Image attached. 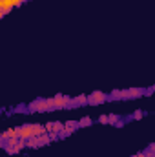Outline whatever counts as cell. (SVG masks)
<instances>
[{
    "label": "cell",
    "mask_w": 155,
    "mask_h": 157,
    "mask_svg": "<svg viewBox=\"0 0 155 157\" xmlns=\"http://www.w3.org/2000/svg\"><path fill=\"white\" fill-rule=\"evenodd\" d=\"M89 124H91V119H89V117L80 119V122H78V126H89Z\"/></svg>",
    "instance_id": "obj_8"
},
{
    "label": "cell",
    "mask_w": 155,
    "mask_h": 157,
    "mask_svg": "<svg viewBox=\"0 0 155 157\" xmlns=\"http://www.w3.org/2000/svg\"><path fill=\"white\" fill-rule=\"evenodd\" d=\"M9 2H11V4H13V7H15V6H20L24 0H9Z\"/></svg>",
    "instance_id": "obj_10"
},
{
    "label": "cell",
    "mask_w": 155,
    "mask_h": 157,
    "mask_svg": "<svg viewBox=\"0 0 155 157\" xmlns=\"http://www.w3.org/2000/svg\"><path fill=\"white\" fill-rule=\"evenodd\" d=\"M31 112H46V110H53V101L47 99V101H37L29 106Z\"/></svg>",
    "instance_id": "obj_2"
},
{
    "label": "cell",
    "mask_w": 155,
    "mask_h": 157,
    "mask_svg": "<svg viewBox=\"0 0 155 157\" xmlns=\"http://www.w3.org/2000/svg\"><path fill=\"white\" fill-rule=\"evenodd\" d=\"M135 157H146V155L144 154H139V155H135Z\"/></svg>",
    "instance_id": "obj_12"
},
{
    "label": "cell",
    "mask_w": 155,
    "mask_h": 157,
    "mask_svg": "<svg viewBox=\"0 0 155 157\" xmlns=\"http://www.w3.org/2000/svg\"><path fill=\"white\" fill-rule=\"evenodd\" d=\"M46 128H42L39 124H28V126H22V128H17V135L20 137V141H26L29 137H37L42 135Z\"/></svg>",
    "instance_id": "obj_1"
},
{
    "label": "cell",
    "mask_w": 155,
    "mask_h": 157,
    "mask_svg": "<svg viewBox=\"0 0 155 157\" xmlns=\"http://www.w3.org/2000/svg\"><path fill=\"white\" fill-rule=\"evenodd\" d=\"M13 137H18V135H17V130H7V132L2 133V141H9V139H13Z\"/></svg>",
    "instance_id": "obj_6"
},
{
    "label": "cell",
    "mask_w": 155,
    "mask_h": 157,
    "mask_svg": "<svg viewBox=\"0 0 155 157\" xmlns=\"http://www.w3.org/2000/svg\"><path fill=\"white\" fill-rule=\"evenodd\" d=\"M88 101H89L91 104H102V102L106 101V93H102V91H93L91 97H88Z\"/></svg>",
    "instance_id": "obj_3"
},
{
    "label": "cell",
    "mask_w": 155,
    "mask_h": 157,
    "mask_svg": "<svg viewBox=\"0 0 155 157\" xmlns=\"http://www.w3.org/2000/svg\"><path fill=\"white\" fill-rule=\"evenodd\" d=\"M77 102H80V104H84V102H88V97H77Z\"/></svg>",
    "instance_id": "obj_9"
},
{
    "label": "cell",
    "mask_w": 155,
    "mask_h": 157,
    "mask_svg": "<svg viewBox=\"0 0 155 157\" xmlns=\"http://www.w3.org/2000/svg\"><path fill=\"white\" fill-rule=\"evenodd\" d=\"M99 121H100L102 124H106V122H108V115H102V117L99 119Z\"/></svg>",
    "instance_id": "obj_11"
},
{
    "label": "cell",
    "mask_w": 155,
    "mask_h": 157,
    "mask_svg": "<svg viewBox=\"0 0 155 157\" xmlns=\"http://www.w3.org/2000/svg\"><path fill=\"white\" fill-rule=\"evenodd\" d=\"M0 144H2V133H0Z\"/></svg>",
    "instance_id": "obj_14"
},
{
    "label": "cell",
    "mask_w": 155,
    "mask_h": 157,
    "mask_svg": "<svg viewBox=\"0 0 155 157\" xmlns=\"http://www.w3.org/2000/svg\"><path fill=\"white\" fill-rule=\"evenodd\" d=\"M49 135H46V133H42V135H37V143L39 144H46V143H49Z\"/></svg>",
    "instance_id": "obj_7"
},
{
    "label": "cell",
    "mask_w": 155,
    "mask_h": 157,
    "mask_svg": "<svg viewBox=\"0 0 155 157\" xmlns=\"http://www.w3.org/2000/svg\"><path fill=\"white\" fill-rule=\"evenodd\" d=\"M13 9V4L9 2V0H0V11L6 15V13H9Z\"/></svg>",
    "instance_id": "obj_5"
},
{
    "label": "cell",
    "mask_w": 155,
    "mask_h": 157,
    "mask_svg": "<svg viewBox=\"0 0 155 157\" xmlns=\"http://www.w3.org/2000/svg\"><path fill=\"white\" fill-rule=\"evenodd\" d=\"M2 17H4V13H2V11H0V18H2Z\"/></svg>",
    "instance_id": "obj_13"
},
{
    "label": "cell",
    "mask_w": 155,
    "mask_h": 157,
    "mask_svg": "<svg viewBox=\"0 0 155 157\" xmlns=\"http://www.w3.org/2000/svg\"><path fill=\"white\" fill-rule=\"evenodd\" d=\"M53 101V108H64V106H68L71 101H70V97H62V95H57L55 99H51Z\"/></svg>",
    "instance_id": "obj_4"
}]
</instances>
